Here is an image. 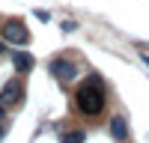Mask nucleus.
Instances as JSON below:
<instances>
[{
    "label": "nucleus",
    "mask_w": 149,
    "mask_h": 143,
    "mask_svg": "<svg viewBox=\"0 0 149 143\" xmlns=\"http://www.w3.org/2000/svg\"><path fill=\"white\" fill-rule=\"evenodd\" d=\"M104 101H107L104 83H102V78H95V75H93V78L78 90V107H81L86 116H95V113H102V110H104Z\"/></svg>",
    "instance_id": "f257e3e1"
},
{
    "label": "nucleus",
    "mask_w": 149,
    "mask_h": 143,
    "mask_svg": "<svg viewBox=\"0 0 149 143\" xmlns=\"http://www.w3.org/2000/svg\"><path fill=\"white\" fill-rule=\"evenodd\" d=\"M51 75L60 81H72V78H78V66L66 57H57V60H51Z\"/></svg>",
    "instance_id": "f03ea898"
},
{
    "label": "nucleus",
    "mask_w": 149,
    "mask_h": 143,
    "mask_svg": "<svg viewBox=\"0 0 149 143\" xmlns=\"http://www.w3.org/2000/svg\"><path fill=\"white\" fill-rule=\"evenodd\" d=\"M3 36H6V42H12V45H27L30 42V33H27V27H24L21 21H9L3 27Z\"/></svg>",
    "instance_id": "7ed1b4c3"
},
{
    "label": "nucleus",
    "mask_w": 149,
    "mask_h": 143,
    "mask_svg": "<svg viewBox=\"0 0 149 143\" xmlns=\"http://www.w3.org/2000/svg\"><path fill=\"white\" fill-rule=\"evenodd\" d=\"M21 95H24V87H21V81H9L6 87L0 90V104L12 107V104H18V101H21Z\"/></svg>",
    "instance_id": "20e7f679"
},
{
    "label": "nucleus",
    "mask_w": 149,
    "mask_h": 143,
    "mask_svg": "<svg viewBox=\"0 0 149 143\" xmlns=\"http://www.w3.org/2000/svg\"><path fill=\"white\" fill-rule=\"evenodd\" d=\"M12 60H15V69L21 72V75H27V72L33 69V60H30V54H24V51H12Z\"/></svg>",
    "instance_id": "39448f33"
},
{
    "label": "nucleus",
    "mask_w": 149,
    "mask_h": 143,
    "mask_svg": "<svg viewBox=\"0 0 149 143\" xmlns=\"http://www.w3.org/2000/svg\"><path fill=\"white\" fill-rule=\"evenodd\" d=\"M110 134H113L116 140H125V137H128V125H125V119H122V116H113V119H110Z\"/></svg>",
    "instance_id": "423d86ee"
},
{
    "label": "nucleus",
    "mask_w": 149,
    "mask_h": 143,
    "mask_svg": "<svg viewBox=\"0 0 149 143\" xmlns=\"http://www.w3.org/2000/svg\"><path fill=\"white\" fill-rule=\"evenodd\" d=\"M63 143H84V131H69L63 137Z\"/></svg>",
    "instance_id": "0eeeda50"
},
{
    "label": "nucleus",
    "mask_w": 149,
    "mask_h": 143,
    "mask_svg": "<svg viewBox=\"0 0 149 143\" xmlns=\"http://www.w3.org/2000/svg\"><path fill=\"white\" fill-rule=\"evenodd\" d=\"M6 131V104H0V134Z\"/></svg>",
    "instance_id": "6e6552de"
},
{
    "label": "nucleus",
    "mask_w": 149,
    "mask_h": 143,
    "mask_svg": "<svg viewBox=\"0 0 149 143\" xmlns=\"http://www.w3.org/2000/svg\"><path fill=\"white\" fill-rule=\"evenodd\" d=\"M0 54H3V45H0Z\"/></svg>",
    "instance_id": "1a4fd4ad"
}]
</instances>
